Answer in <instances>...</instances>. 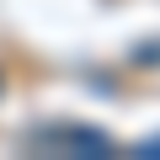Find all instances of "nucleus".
<instances>
[{
  "label": "nucleus",
  "instance_id": "nucleus-1",
  "mask_svg": "<svg viewBox=\"0 0 160 160\" xmlns=\"http://www.w3.org/2000/svg\"><path fill=\"white\" fill-rule=\"evenodd\" d=\"M133 155H144V160H155V155H160V139H144V144H139Z\"/></svg>",
  "mask_w": 160,
  "mask_h": 160
}]
</instances>
